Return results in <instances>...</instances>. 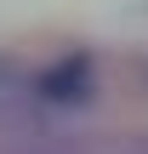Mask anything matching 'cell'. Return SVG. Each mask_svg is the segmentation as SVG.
Wrapping results in <instances>:
<instances>
[{
  "mask_svg": "<svg viewBox=\"0 0 148 154\" xmlns=\"http://www.w3.org/2000/svg\"><path fill=\"white\" fill-rule=\"evenodd\" d=\"M40 91L51 97V103H68V97H80L86 91V63L80 57H68V63H57L46 80H40Z\"/></svg>",
  "mask_w": 148,
  "mask_h": 154,
  "instance_id": "1",
  "label": "cell"
}]
</instances>
